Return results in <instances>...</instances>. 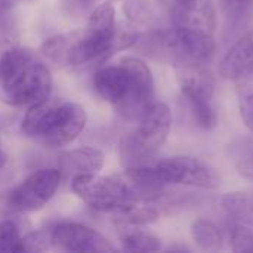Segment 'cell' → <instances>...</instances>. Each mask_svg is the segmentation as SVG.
Here are the masks:
<instances>
[{
	"label": "cell",
	"instance_id": "1",
	"mask_svg": "<svg viewBox=\"0 0 253 253\" xmlns=\"http://www.w3.org/2000/svg\"><path fill=\"white\" fill-rule=\"evenodd\" d=\"M135 47L156 62L178 68L208 62L215 53V39L212 33L175 25L138 36Z\"/></svg>",
	"mask_w": 253,
	"mask_h": 253
},
{
	"label": "cell",
	"instance_id": "2",
	"mask_svg": "<svg viewBox=\"0 0 253 253\" xmlns=\"http://www.w3.org/2000/svg\"><path fill=\"white\" fill-rule=\"evenodd\" d=\"M86 123L87 113L80 104L46 99L28 108L21 130L49 148H58L74 141Z\"/></svg>",
	"mask_w": 253,
	"mask_h": 253
},
{
	"label": "cell",
	"instance_id": "3",
	"mask_svg": "<svg viewBox=\"0 0 253 253\" xmlns=\"http://www.w3.org/2000/svg\"><path fill=\"white\" fill-rule=\"evenodd\" d=\"M172 113L163 102H154L139 119V125L120 147V160L126 168L147 165L168 139Z\"/></svg>",
	"mask_w": 253,
	"mask_h": 253
},
{
	"label": "cell",
	"instance_id": "4",
	"mask_svg": "<svg viewBox=\"0 0 253 253\" xmlns=\"http://www.w3.org/2000/svg\"><path fill=\"white\" fill-rule=\"evenodd\" d=\"M74 194L92 209L105 213H114L129 206L138 205V200L125 179L93 175H80L71 179Z\"/></svg>",
	"mask_w": 253,
	"mask_h": 253
},
{
	"label": "cell",
	"instance_id": "5",
	"mask_svg": "<svg viewBox=\"0 0 253 253\" xmlns=\"http://www.w3.org/2000/svg\"><path fill=\"white\" fill-rule=\"evenodd\" d=\"M176 70L182 96L187 99L196 122L203 129H213L218 125V113L213 107L215 76L205 64L184 65Z\"/></svg>",
	"mask_w": 253,
	"mask_h": 253
},
{
	"label": "cell",
	"instance_id": "6",
	"mask_svg": "<svg viewBox=\"0 0 253 253\" xmlns=\"http://www.w3.org/2000/svg\"><path fill=\"white\" fill-rule=\"evenodd\" d=\"M62 181L59 169H42L31 173L18 187L0 196V211L28 213L42 209L50 202Z\"/></svg>",
	"mask_w": 253,
	"mask_h": 253
},
{
	"label": "cell",
	"instance_id": "7",
	"mask_svg": "<svg viewBox=\"0 0 253 253\" xmlns=\"http://www.w3.org/2000/svg\"><path fill=\"white\" fill-rule=\"evenodd\" d=\"M53 79L47 65L34 58L13 79L0 86L1 99L15 107H31L49 99Z\"/></svg>",
	"mask_w": 253,
	"mask_h": 253
},
{
	"label": "cell",
	"instance_id": "8",
	"mask_svg": "<svg viewBox=\"0 0 253 253\" xmlns=\"http://www.w3.org/2000/svg\"><path fill=\"white\" fill-rule=\"evenodd\" d=\"M154 169L165 185H188L203 190H216L221 185L218 172L206 162L194 157H168L157 162Z\"/></svg>",
	"mask_w": 253,
	"mask_h": 253
},
{
	"label": "cell",
	"instance_id": "9",
	"mask_svg": "<svg viewBox=\"0 0 253 253\" xmlns=\"http://www.w3.org/2000/svg\"><path fill=\"white\" fill-rule=\"evenodd\" d=\"M130 74V89L123 102L116 110L127 120H139L154 104V79L150 67L136 56H123L119 61Z\"/></svg>",
	"mask_w": 253,
	"mask_h": 253
},
{
	"label": "cell",
	"instance_id": "10",
	"mask_svg": "<svg viewBox=\"0 0 253 253\" xmlns=\"http://www.w3.org/2000/svg\"><path fill=\"white\" fill-rule=\"evenodd\" d=\"M52 245L65 252L105 253L116 251L101 233L79 222H62L52 227Z\"/></svg>",
	"mask_w": 253,
	"mask_h": 253
},
{
	"label": "cell",
	"instance_id": "11",
	"mask_svg": "<svg viewBox=\"0 0 253 253\" xmlns=\"http://www.w3.org/2000/svg\"><path fill=\"white\" fill-rule=\"evenodd\" d=\"M170 10L175 25L213 34L216 18L212 0H173Z\"/></svg>",
	"mask_w": 253,
	"mask_h": 253
},
{
	"label": "cell",
	"instance_id": "12",
	"mask_svg": "<svg viewBox=\"0 0 253 253\" xmlns=\"http://www.w3.org/2000/svg\"><path fill=\"white\" fill-rule=\"evenodd\" d=\"M219 74L225 80H240L253 74V28L246 31L224 55Z\"/></svg>",
	"mask_w": 253,
	"mask_h": 253
},
{
	"label": "cell",
	"instance_id": "13",
	"mask_svg": "<svg viewBox=\"0 0 253 253\" xmlns=\"http://www.w3.org/2000/svg\"><path fill=\"white\" fill-rule=\"evenodd\" d=\"M93 86L104 101L117 107L120 102L125 101L129 93L130 74L120 62L119 65L102 67L95 73Z\"/></svg>",
	"mask_w": 253,
	"mask_h": 253
},
{
	"label": "cell",
	"instance_id": "14",
	"mask_svg": "<svg viewBox=\"0 0 253 253\" xmlns=\"http://www.w3.org/2000/svg\"><path fill=\"white\" fill-rule=\"evenodd\" d=\"M105 163V156L93 147H83L64 153L59 157V172L65 178L98 173Z\"/></svg>",
	"mask_w": 253,
	"mask_h": 253
},
{
	"label": "cell",
	"instance_id": "15",
	"mask_svg": "<svg viewBox=\"0 0 253 253\" xmlns=\"http://www.w3.org/2000/svg\"><path fill=\"white\" fill-rule=\"evenodd\" d=\"M191 237L194 243L208 252H216L222 248L224 237L221 230L208 219H197L191 225Z\"/></svg>",
	"mask_w": 253,
	"mask_h": 253
},
{
	"label": "cell",
	"instance_id": "16",
	"mask_svg": "<svg viewBox=\"0 0 253 253\" xmlns=\"http://www.w3.org/2000/svg\"><path fill=\"white\" fill-rule=\"evenodd\" d=\"M221 203L230 216L253 224V191L227 193Z\"/></svg>",
	"mask_w": 253,
	"mask_h": 253
},
{
	"label": "cell",
	"instance_id": "17",
	"mask_svg": "<svg viewBox=\"0 0 253 253\" xmlns=\"http://www.w3.org/2000/svg\"><path fill=\"white\" fill-rule=\"evenodd\" d=\"M111 216L114 224L129 228V227H142L156 222L159 219V212L154 208L133 205L111 213Z\"/></svg>",
	"mask_w": 253,
	"mask_h": 253
},
{
	"label": "cell",
	"instance_id": "18",
	"mask_svg": "<svg viewBox=\"0 0 253 253\" xmlns=\"http://www.w3.org/2000/svg\"><path fill=\"white\" fill-rule=\"evenodd\" d=\"M123 251L126 252H157L162 248L160 239L151 233L141 230H127L120 237Z\"/></svg>",
	"mask_w": 253,
	"mask_h": 253
},
{
	"label": "cell",
	"instance_id": "19",
	"mask_svg": "<svg viewBox=\"0 0 253 253\" xmlns=\"http://www.w3.org/2000/svg\"><path fill=\"white\" fill-rule=\"evenodd\" d=\"M19 30L15 7H0V52L18 46Z\"/></svg>",
	"mask_w": 253,
	"mask_h": 253
},
{
	"label": "cell",
	"instance_id": "20",
	"mask_svg": "<svg viewBox=\"0 0 253 253\" xmlns=\"http://www.w3.org/2000/svg\"><path fill=\"white\" fill-rule=\"evenodd\" d=\"M93 31L113 34L116 31V10L111 1L99 4L89 18V27Z\"/></svg>",
	"mask_w": 253,
	"mask_h": 253
},
{
	"label": "cell",
	"instance_id": "21",
	"mask_svg": "<svg viewBox=\"0 0 253 253\" xmlns=\"http://www.w3.org/2000/svg\"><path fill=\"white\" fill-rule=\"evenodd\" d=\"M21 227L15 219H0V253L21 252Z\"/></svg>",
	"mask_w": 253,
	"mask_h": 253
},
{
	"label": "cell",
	"instance_id": "22",
	"mask_svg": "<svg viewBox=\"0 0 253 253\" xmlns=\"http://www.w3.org/2000/svg\"><path fill=\"white\" fill-rule=\"evenodd\" d=\"M237 82H239L237 93H239L240 114L245 125L253 133V74L245 79H240Z\"/></svg>",
	"mask_w": 253,
	"mask_h": 253
},
{
	"label": "cell",
	"instance_id": "23",
	"mask_svg": "<svg viewBox=\"0 0 253 253\" xmlns=\"http://www.w3.org/2000/svg\"><path fill=\"white\" fill-rule=\"evenodd\" d=\"M70 39H71V34H55L46 39L40 47L42 55L55 64H65Z\"/></svg>",
	"mask_w": 253,
	"mask_h": 253
},
{
	"label": "cell",
	"instance_id": "24",
	"mask_svg": "<svg viewBox=\"0 0 253 253\" xmlns=\"http://www.w3.org/2000/svg\"><path fill=\"white\" fill-rule=\"evenodd\" d=\"M52 245V228H42L22 236L21 252H44Z\"/></svg>",
	"mask_w": 253,
	"mask_h": 253
},
{
	"label": "cell",
	"instance_id": "25",
	"mask_svg": "<svg viewBox=\"0 0 253 253\" xmlns=\"http://www.w3.org/2000/svg\"><path fill=\"white\" fill-rule=\"evenodd\" d=\"M123 13L135 24H147L153 18V7L148 0H126Z\"/></svg>",
	"mask_w": 253,
	"mask_h": 253
},
{
	"label": "cell",
	"instance_id": "26",
	"mask_svg": "<svg viewBox=\"0 0 253 253\" xmlns=\"http://www.w3.org/2000/svg\"><path fill=\"white\" fill-rule=\"evenodd\" d=\"M231 249L236 253L253 252L252 230L243 225H236L231 231Z\"/></svg>",
	"mask_w": 253,
	"mask_h": 253
},
{
	"label": "cell",
	"instance_id": "27",
	"mask_svg": "<svg viewBox=\"0 0 253 253\" xmlns=\"http://www.w3.org/2000/svg\"><path fill=\"white\" fill-rule=\"evenodd\" d=\"M90 0H61L64 10L70 15H80L86 10Z\"/></svg>",
	"mask_w": 253,
	"mask_h": 253
},
{
	"label": "cell",
	"instance_id": "28",
	"mask_svg": "<svg viewBox=\"0 0 253 253\" xmlns=\"http://www.w3.org/2000/svg\"><path fill=\"white\" fill-rule=\"evenodd\" d=\"M228 3H230L234 9L245 10V9H248V7L252 6L253 0H228Z\"/></svg>",
	"mask_w": 253,
	"mask_h": 253
},
{
	"label": "cell",
	"instance_id": "29",
	"mask_svg": "<svg viewBox=\"0 0 253 253\" xmlns=\"http://www.w3.org/2000/svg\"><path fill=\"white\" fill-rule=\"evenodd\" d=\"M4 165H6V156H4V153L0 150V172L3 170Z\"/></svg>",
	"mask_w": 253,
	"mask_h": 253
},
{
	"label": "cell",
	"instance_id": "30",
	"mask_svg": "<svg viewBox=\"0 0 253 253\" xmlns=\"http://www.w3.org/2000/svg\"><path fill=\"white\" fill-rule=\"evenodd\" d=\"M157 1H159V3H162L163 6H166V7H169V9H170V6H172V1H173V0H157Z\"/></svg>",
	"mask_w": 253,
	"mask_h": 253
},
{
	"label": "cell",
	"instance_id": "31",
	"mask_svg": "<svg viewBox=\"0 0 253 253\" xmlns=\"http://www.w3.org/2000/svg\"><path fill=\"white\" fill-rule=\"evenodd\" d=\"M25 1H31V0H25Z\"/></svg>",
	"mask_w": 253,
	"mask_h": 253
},
{
	"label": "cell",
	"instance_id": "32",
	"mask_svg": "<svg viewBox=\"0 0 253 253\" xmlns=\"http://www.w3.org/2000/svg\"><path fill=\"white\" fill-rule=\"evenodd\" d=\"M90 1H92V0H90Z\"/></svg>",
	"mask_w": 253,
	"mask_h": 253
}]
</instances>
